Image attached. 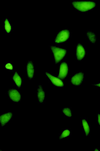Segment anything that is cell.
<instances>
[{"label": "cell", "instance_id": "9", "mask_svg": "<svg viewBox=\"0 0 100 151\" xmlns=\"http://www.w3.org/2000/svg\"><path fill=\"white\" fill-rule=\"evenodd\" d=\"M46 75L55 85L61 87L63 86V83L59 79L54 77L48 73H46Z\"/></svg>", "mask_w": 100, "mask_h": 151}, {"label": "cell", "instance_id": "19", "mask_svg": "<svg viewBox=\"0 0 100 151\" xmlns=\"http://www.w3.org/2000/svg\"><path fill=\"white\" fill-rule=\"evenodd\" d=\"M97 122L98 125L100 127V114H97Z\"/></svg>", "mask_w": 100, "mask_h": 151}, {"label": "cell", "instance_id": "1", "mask_svg": "<svg viewBox=\"0 0 100 151\" xmlns=\"http://www.w3.org/2000/svg\"><path fill=\"white\" fill-rule=\"evenodd\" d=\"M74 7L79 11L85 12L94 8L95 3L91 1H74L72 3Z\"/></svg>", "mask_w": 100, "mask_h": 151}, {"label": "cell", "instance_id": "17", "mask_svg": "<svg viewBox=\"0 0 100 151\" xmlns=\"http://www.w3.org/2000/svg\"><path fill=\"white\" fill-rule=\"evenodd\" d=\"M63 113L68 117H71L72 115L71 112V110L69 108H65L63 110Z\"/></svg>", "mask_w": 100, "mask_h": 151}, {"label": "cell", "instance_id": "7", "mask_svg": "<svg viewBox=\"0 0 100 151\" xmlns=\"http://www.w3.org/2000/svg\"><path fill=\"white\" fill-rule=\"evenodd\" d=\"M81 124L84 134L86 136H88L90 133V127L88 120L86 118H82L81 121Z\"/></svg>", "mask_w": 100, "mask_h": 151}, {"label": "cell", "instance_id": "14", "mask_svg": "<svg viewBox=\"0 0 100 151\" xmlns=\"http://www.w3.org/2000/svg\"><path fill=\"white\" fill-rule=\"evenodd\" d=\"M13 79L16 84L18 87H20L22 84V79L18 73L16 72L14 76Z\"/></svg>", "mask_w": 100, "mask_h": 151}, {"label": "cell", "instance_id": "16", "mask_svg": "<svg viewBox=\"0 0 100 151\" xmlns=\"http://www.w3.org/2000/svg\"><path fill=\"white\" fill-rule=\"evenodd\" d=\"M5 28L6 31L9 33L11 31V27L7 19H6L5 22Z\"/></svg>", "mask_w": 100, "mask_h": 151}, {"label": "cell", "instance_id": "13", "mask_svg": "<svg viewBox=\"0 0 100 151\" xmlns=\"http://www.w3.org/2000/svg\"><path fill=\"white\" fill-rule=\"evenodd\" d=\"M87 36L89 41L92 43H95L96 41L97 38L95 35L92 32L89 31L87 33Z\"/></svg>", "mask_w": 100, "mask_h": 151}, {"label": "cell", "instance_id": "5", "mask_svg": "<svg viewBox=\"0 0 100 151\" xmlns=\"http://www.w3.org/2000/svg\"><path fill=\"white\" fill-rule=\"evenodd\" d=\"M8 94L12 100L16 102H18L20 101L21 98L20 94L15 89H11L8 92Z\"/></svg>", "mask_w": 100, "mask_h": 151}, {"label": "cell", "instance_id": "4", "mask_svg": "<svg viewBox=\"0 0 100 151\" xmlns=\"http://www.w3.org/2000/svg\"><path fill=\"white\" fill-rule=\"evenodd\" d=\"M84 74L80 73L76 74L72 77L71 80V83L76 86H79L83 81Z\"/></svg>", "mask_w": 100, "mask_h": 151}, {"label": "cell", "instance_id": "18", "mask_svg": "<svg viewBox=\"0 0 100 151\" xmlns=\"http://www.w3.org/2000/svg\"><path fill=\"white\" fill-rule=\"evenodd\" d=\"M5 68L8 69L12 70L13 69L12 65L10 63H8L5 65Z\"/></svg>", "mask_w": 100, "mask_h": 151}, {"label": "cell", "instance_id": "11", "mask_svg": "<svg viewBox=\"0 0 100 151\" xmlns=\"http://www.w3.org/2000/svg\"><path fill=\"white\" fill-rule=\"evenodd\" d=\"M27 73L29 77L32 78L33 77L34 73V68L33 63L29 62L27 65Z\"/></svg>", "mask_w": 100, "mask_h": 151}, {"label": "cell", "instance_id": "6", "mask_svg": "<svg viewBox=\"0 0 100 151\" xmlns=\"http://www.w3.org/2000/svg\"><path fill=\"white\" fill-rule=\"evenodd\" d=\"M68 71V68L66 63H62L60 66V71L59 75V77L63 79L67 76Z\"/></svg>", "mask_w": 100, "mask_h": 151}, {"label": "cell", "instance_id": "8", "mask_svg": "<svg viewBox=\"0 0 100 151\" xmlns=\"http://www.w3.org/2000/svg\"><path fill=\"white\" fill-rule=\"evenodd\" d=\"M86 54L84 48L81 44H78L76 49V56L78 60H81L84 58Z\"/></svg>", "mask_w": 100, "mask_h": 151}, {"label": "cell", "instance_id": "12", "mask_svg": "<svg viewBox=\"0 0 100 151\" xmlns=\"http://www.w3.org/2000/svg\"><path fill=\"white\" fill-rule=\"evenodd\" d=\"M38 98L40 103L43 102L45 98V93L42 88L40 86L38 90Z\"/></svg>", "mask_w": 100, "mask_h": 151}, {"label": "cell", "instance_id": "21", "mask_svg": "<svg viewBox=\"0 0 100 151\" xmlns=\"http://www.w3.org/2000/svg\"><path fill=\"white\" fill-rule=\"evenodd\" d=\"M95 151H99V150L97 149H95Z\"/></svg>", "mask_w": 100, "mask_h": 151}, {"label": "cell", "instance_id": "10", "mask_svg": "<svg viewBox=\"0 0 100 151\" xmlns=\"http://www.w3.org/2000/svg\"><path fill=\"white\" fill-rule=\"evenodd\" d=\"M12 116V114L11 113H8L1 115L0 118V121L2 126H4L9 122Z\"/></svg>", "mask_w": 100, "mask_h": 151}, {"label": "cell", "instance_id": "20", "mask_svg": "<svg viewBox=\"0 0 100 151\" xmlns=\"http://www.w3.org/2000/svg\"><path fill=\"white\" fill-rule=\"evenodd\" d=\"M95 86H96L100 87V83H98V84H95Z\"/></svg>", "mask_w": 100, "mask_h": 151}, {"label": "cell", "instance_id": "2", "mask_svg": "<svg viewBox=\"0 0 100 151\" xmlns=\"http://www.w3.org/2000/svg\"><path fill=\"white\" fill-rule=\"evenodd\" d=\"M51 49L54 53L56 63H59L65 56L66 51L55 46L51 47Z\"/></svg>", "mask_w": 100, "mask_h": 151}, {"label": "cell", "instance_id": "3", "mask_svg": "<svg viewBox=\"0 0 100 151\" xmlns=\"http://www.w3.org/2000/svg\"><path fill=\"white\" fill-rule=\"evenodd\" d=\"M69 31L67 30L61 31L57 35L56 40L57 43H61L66 41L69 38Z\"/></svg>", "mask_w": 100, "mask_h": 151}, {"label": "cell", "instance_id": "15", "mask_svg": "<svg viewBox=\"0 0 100 151\" xmlns=\"http://www.w3.org/2000/svg\"><path fill=\"white\" fill-rule=\"evenodd\" d=\"M71 134V131L67 129L64 131L60 137V139H62L69 137Z\"/></svg>", "mask_w": 100, "mask_h": 151}]
</instances>
